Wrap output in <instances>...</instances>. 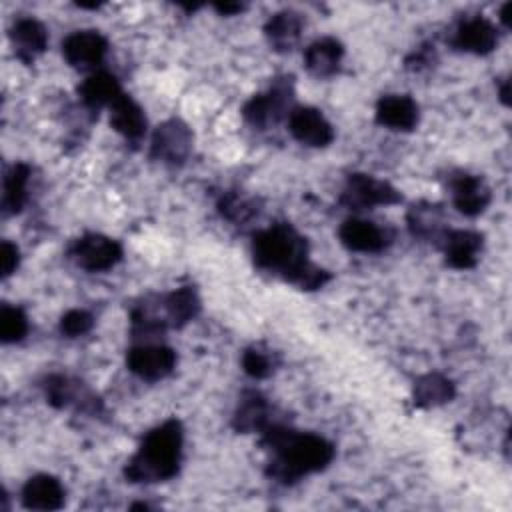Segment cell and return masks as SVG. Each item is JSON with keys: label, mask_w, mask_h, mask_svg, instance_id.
<instances>
[{"label": "cell", "mask_w": 512, "mask_h": 512, "mask_svg": "<svg viewBox=\"0 0 512 512\" xmlns=\"http://www.w3.org/2000/svg\"><path fill=\"white\" fill-rule=\"evenodd\" d=\"M310 246L290 222H276L258 230L252 240V260L256 268L280 276L300 290H318L332 280V274L316 266Z\"/></svg>", "instance_id": "1"}, {"label": "cell", "mask_w": 512, "mask_h": 512, "mask_svg": "<svg viewBox=\"0 0 512 512\" xmlns=\"http://www.w3.org/2000/svg\"><path fill=\"white\" fill-rule=\"evenodd\" d=\"M260 444L272 454L266 476L290 486L302 476L322 472L334 460V444L320 434L298 432L286 424L272 422L262 430Z\"/></svg>", "instance_id": "2"}, {"label": "cell", "mask_w": 512, "mask_h": 512, "mask_svg": "<svg viewBox=\"0 0 512 512\" xmlns=\"http://www.w3.org/2000/svg\"><path fill=\"white\" fill-rule=\"evenodd\" d=\"M182 444L184 428L180 420H164L146 432L136 454L124 466V478L132 484H152L174 478L180 470Z\"/></svg>", "instance_id": "3"}, {"label": "cell", "mask_w": 512, "mask_h": 512, "mask_svg": "<svg viewBox=\"0 0 512 512\" xmlns=\"http://www.w3.org/2000/svg\"><path fill=\"white\" fill-rule=\"evenodd\" d=\"M294 108V76L284 74L278 76L266 92L254 94L242 108L244 120L256 128L266 130L284 118L288 120V114Z\"/></svg>", "instance_id": "4"}, {"label": "cell", "mask_w": 512, "mask_h": 512, "mask_svg": "<svg viewBox=\"0 0 512 512\" xmlns=\"http://www.w3.org/2000/svg\"><path fill=\"white\" fill-rule=\"evenodd\" d=\"M400 202L402 194L398 188L362 172L350 174L340 192V204L348 210H370L374 206H392Z\"/></svg>", "instance_id": "5"}, {"label": "cell", "mask_w": 512, "mask_h": 512, "mask_svg": "<svg viewBox=\"0 0 512 512\" xmlns=\"http://www.w3.org/2000/svg\"><path fill=\"white\" fill-rule=\"evenodd\" d=\"M194 134L180 118H170L158 124L150 140V158L166 166H182L192 152Z\"/></svg>", "instance_id": "6"}, {"label": "cell", "mask_w": 512, "mask_h": 512, "mask_svg": "<svg viewBox=\"0 0 512 512\" xmlns=\"http://www.w3.org/2000/svg\"><path fill=\"white\" fill-rule=\"evenodd\" d=\"M68 258L86 272H106L122 260V246L110 236L88 232L70 244Z\"/></svg>", "instance_id": "7"}, {"label": "cell", "mask_w": 512, "mask_h": 512, "mask_svg": "<svg viewBox=\"0 0 512 512\" xmlns=\"http://www.w3.org/2000/svg\"><path fill=\"white\" fill-rule=\"evenodd\" d=\"M46 402L58 410L62 408H76L86 414H100L102 400L78 378L64 376V374H50L44 384Z\"/></svg>", "instance_id": "8"}, {"label": "cell", "mask_w": 512, "mask_h": 512, "mask_svg": "<svg viewBox=\"0 0 512 512\" xmlns=\"http://www.w3.org/2000/svg\"><path fill=\"white\" fill-rule=\"evenodd\" d=\"M176 352L170 346L142 342L126 352V366L142 380H162L176 368Z\"/></svg>", "instance_id": "9"}, {"label": "cell", "mask_w": 512, "mask_h": 512, "mask_svg": "<svg viewBox=\"0 0 512 512\" xmlns=\"http://www.w3.org/2000/svg\"><path fill=\"white\" fill-rule=\"evenodd\" d=\"M106 52H108V40L98 30H76L62 40L64 60L80 72L98 68Z\"/></svg>", "instance_id": "10"}, {"label": "cell", "mask_w": 512, "mask_h": 512, "mask_svg": "<svg viewBox=\"0 0 512 512\" xmlns=\"http://www.w3.org/2000/svg\"><path fill=\"white\" fill-rule=\"evenodd\" d=\"M288 130L304 146L324 148L334 140V128L318 108L294 106L288 114Z\"/></svg>", "instance_id": "11"}, {"label": "cell", "mask_w": 512, "mask_h": 512, "mask_svg": "<svg viewBox=\"0 0 512 512\" xmlns=\"http://www.w3.org/2000/svg\"><path fill=\"white\" fill-rule=\"evenodd\" d=\"M448 186L454 208L464 216L482 214L492 200L490 186L484 182V178L470 172H454L448 178Z\"/></svg>", "instance_id": "12"}, {"label": "cell", "mask_w": 512, "mask_h": 512, "mask_svg": "<svg viewBox=\"0 0 512 512\" xmlns=\"http://www.w3.org/2000/svg\"><path fill=\"white\" fill-rule=\"evenodd\" d=\"M338 238L342 246L352 252L376 254L382 252L392 242V232L378 226L376 222L362 220V218H348L338 228Z\"/></svg>", "instance_id": "13"}, {"label": "cell", "mask_w": 512, "mask_h": 512, "mask_svg": "<svg viewBox=\"0 0 512 512\" xmlns=\"http://www.w3.org/2000/svg\"><path fill=\"white\" fill-rule=\"evenodd\" d=\"M450 46L458 52L486 56L498 46V30L488 18L472 16L456 26Z\"/></svg>", "instance_id": "14"}, {"label": "cell", "mask_w": 512, "mask_h": 512, "mask_svg": "<svg viewBox=\"0 0 512 512\" xmlns=\"http://www.w3.org/2000/svg\"><path fill=\"white\" fill-rule=\"evenodd\" d=\"M406 224L414 238H420L424 242H434L438 248L448 232L442 204L428 202V200H420L408 208Z\"/></svg>", "instance_id": "15"}, {"label": "cell", "mask_w": 512, "mask_h": 512, "mask_svg": "<svg viewBox=\"0 0 512 512\" xmlns=\"http://www.w3.org/2000/svg\"><path fill=\"white\" fill-rule=\"evenodd\" d=\"M420 120V108L408 94H386L376 102V122L396 132H410Z\"/></svg>", "instance_id": "16"}, {"label": "cell", "mask_w": 512, "mask_h": 512, "mask_svg": "<svg viewBox=\"0 0 512 512\" xmlns=\"http://www.w3.org/2000/svg\"><path fill=\"white\" fill-rule=\"evenodd\" d=\"M484 246V234L476 230H452L448 228L440 248L444 250V260L450 268L470 270L478 264V254Z\"/></svg>", "instance_id": "17"}, {"label": "cell", "mask_w": 512, "mask_h": 512, "mask_svg": "<svg viewBox=\"0 0 512 512\" xmlns=\"http://www.w3.org/2000/svg\"><path fill=\"white\" fill-rule=\"evenodd\" d=\"M274 408L268 398L258 390H246L232 416V428L240 434L262 432L272 424Z\"/></svg>", "instance_id": "18"}, {"label": "cell", "mask_w": 512, "mask_h": 512, "mask_svg": "<svg viewBox=\"0 0 512 512\" xmlns=\"http://www.w3.org/2000/svg\"><path fill=\"white\" fill-rule=\"evenodd\" d=\"M10 42L16 58L24 64H32L48 46V30L40 20L24 16L10 26Z\"/></svg>", "instance_id": "19"}, {"label": "cell", "mask_w": 512, "mask_h": 512, "mask_svg": "<svg viewBox=\"0 0 512 512\" xmlns=\"http://www.w3.org/2000/svg\"><path fill=\"white\" fill-rule=\"evenodd\" d=\"M22 506L28 510H60L66 500L62 482L52 474H34L22 486Z\"/></svg>", "instance_id": "20"}, {"label": "cell", "mask_w": 512, "mask_h": 512, "mask_svg": "<svg viewBox=\"0 0 512 512\" xmlns=\"http://www.w3.org/2000/svg\"><path fill=\"white\" fill-rule=\"evenodd\" d=\"M122 86L118 78L106 70L92 72L80 86H78V96L82 106L92 114V118H98V112L104 106H112L118 96H122Z\"/></svg>", "instance_id": "21"}, {"label": "cell", "mask_w": 512, "mask_h": 512, "mask_svg": "<svg viewBox=\"0 0 512 512\" xmlns=\"http://www.w3.org/2000/svg\"><path fill=\"white\" fill-rule=\"evenodd\" d=\"M304 18L296 10H280L272 14L264 24V36L272 50L286 54L292 52L302 36Z\"/></svg>", "instance_id": "22"}, {"label": "cell", "mask_w": 512, "mask_h": 512, "mask_svg": "<svg viewBox=\"0 0 512 512\" xmlns=\"http://www.w3.org/2000/svg\"><path fill=\"white\" fill-rule=\"evenodd\" d=\"M344 58V44L332 36L314 40L304 50V66L316 78H330L340 70Z\"/></svg>", "instance_id": "23"}, {"label": "cell", "mask_w": 512, "mask_h": 512, "mask_svg": "<svg viewBox=\"0 0 512 512\" xmlns=\"http://www.w3.org/2000/svg\"><path fill=\"white\" fill-rule=\"evenodd\" d=\"M110 126L126 140L138 142L146 132V114L134 98L122 94L110 106Z\"/></svg>", "instance_id": "24"}, {"label": "cell", "mask_w": 512, "mask_h": 512, "mask_svg": "<svg viewBox=\"0 0 512 512\" xmlns=\"http://www.w3.org/2000/svg\"><path fill=\"white\" fill-rule=\"evenodd\" d=\"M162 304H164V312L170 328H184L202 310V300L194 286H180L164 294Z\"/></svg>", "instance_id": "25"}, {"label": "cell", "mask_w": 512, "mask_h": 512, "mask_svg": "<svg viewBox=\"0 0 512 512\" xmlns=\"http://www.w3.org/2000/svg\"><path fill=\"white\" fill-rule=\"evenodd\" d=\"M454 396H456L454 382L440 372H428L420 376L412 388V402L416 408L442 406L450 402Z\"/></svg>", "instance_id": "26"}, {"label": "cell", "mask_w": 512, "mask_h": 512, "mask_svg": "<svg viewBox=\"0 0 512 512\" xmlns=\"http://www.w3.org/2000/svg\"><path fill=\"white\" fill-rule=\"evenodd\" d=\"M30 166L26 162L12 164L4 174V190H2V212L4 216L18 214L28 198V180H30Z\"/></svg>", "instance_id": "27"}, {"label": "cell", "mask_w": 512, "mask_h": 512, "mask_svg": "<svg viewBox=\"0 0 512 512\" xmlns=\"http://www.w3.org/2000/svg\"><path fill=\"white\" fill-rule=\"evenodd\" d=\"M218 212L228 222L242 226V224L252 222L260 214V206H258L256 198L246 196L238 190H230V192L222 194V198L218 200Z\"/></svg>", "instance_id": "28"}, {"label": "cell", "mask_w": 512, "mask_h": 512, "mask_svg": "<svg viewBox=\"0 0 512 512\" xmlns=\"http://www.w3.org/2000/svg\"><path fill=\"white\" fill-rule=\"evenodd\" d=\"M280 366V354L266 344H252L242 354V370L256 380H264Z\"/></svg>", "instance_id": "29"}, {"label": "cell", "mask_w": 512, "mask_h": 512, "mask_svg": "<svg viewBox=\"0 0 512 512\" xmlns=\"http://www.w3.org/2000/svg\"><path fill=\"white\" fill-rule=\"evenodd\" d=\"M28 332V316L20 306L2 304L0 308V340L4 344L20 342Z\"/></svg>", "instance_id": "30"}, {"label": "cell", "mask_w": 512, "mask_h": 512, "mask_svg": "<svg viewBox=\"0 0 512 512\" xmlns=\"http://www.w3.org/2000/svg\"><path fill=\"white\" fill-rule=\"evenodd\" d=\"M94 326V316L88 310L82 308H72L60 318V332L66 338H78L84 336L92 330Z\"/></svg>", "instance_id": "31"}, {"label": "cell", "mask_w": 512, "mask_h": 512, "mask_svg": "<svg viewBox=\"0 0 512 512\" xmlns=\"http://www.w3.org/2000/svg\"><path fill=\"white\" fill-rule=\"evenodd\" d=\"M434 64H436V48H434V44H422V46L414 48L406 56V60H404V66L408 70H412V72H422V70H426V68H430Z\"/></svg>", "instance_id": "32"}, {"label": "cell", "mask_w": 512, "mask_h": 512, "mask_svg": "<svg viewBox=\"0 0 512 512\" xmlns=\"http://www.w3.org/2000/svg\"><path fill=\"white\" fill-rule=\"evenodd\" d=\"M18 264H20V250H18V246L8 242V240H4L0 244V274H2V278L12 276L16 272V268H18Z\"/></svg>", "instance_id": "33"}, {"label": "cell", "mask_w": 512, "mask_h": 512, "mask_svg": "<svg viewBox=\"0 0 512 512\" xmlns=\"http://www.w3.org/2000/svg\"><path fill=\"white\" fill-rule=\"evenodd\" d=\"M212 8L222 14V16H234V14H240L242 10H246V4H240V2H218V4H212Z\"/></svg>", "instance_id": "34"}, {"label": "cell", "mask_w": 512, "mask_h": 512, "mask_svg": "<svg viewBox=\"0 0 512 512\" xmlns=\"http://www.w3.org/2000/svg\"><path fill=\"white\" fill-rule=\"evenodd\" d=\"M510 10H512V2H504L500 8V22L506 30L510 28Z\"/></svg>", "instance_id": "35"}, {"label": "cell", "mask_w": 512, "mask_h": 512, "mask_svg": "<svg viewBox=\"0 0 512 512\" xmlns=\"http://www.w3.org/2000/svg\"><path fill=\"white\" fill-rule=\"evenodd\" d=\"M498 96H500V102H502L504 106H510V80H504V82H502Z\"/></svg>", "instance_id": "36"}]
</instances>
